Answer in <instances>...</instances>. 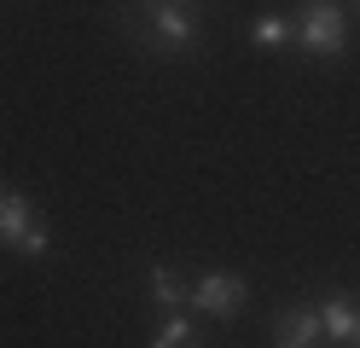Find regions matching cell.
<instances>
[{"label": "cell", "mask_w": 360, "mask_h": 348, "mask_svg": "<svg viewBox=\"0 0 360 348\" xmlns=\"http://www.w3.org/2000/svg\"><path fill=\"white\" fill-rule=\"evenodd\" d=\"M146 290H151V302H157V308H163V314H186V278H174V267H163V262H151L146 267Z\"/></svg>", "instance_id": "obj_6"}, {"label": "cell", "mask_w": 360, "mask_h": 348, "mask_svg": "<svg viewBox=\"0 0 360 348\" xmlns=\"http://www.w3.org/2000/svg\"><path fill=\"white\" fill-rule=\"evenodd\" d=\"M122 35L151 58H198L204 35H198V12L186 0H117Z\"/></svg>", "instance_id": "obj_1"}, {"label": "cell", "mask_w": 360, "mask_h": 348, "mask_svg": "<svg viewBox=\"0 0 360 348\" xmlns=\"http://www.w3.org/2000/svg\"><path fill=\"white\" fill-rule=\"evenodd\" d=\"M53 250V232H47V221H35L24 238H18V255H47Z\"/></svg>", "instance_id": "obj_10"}, {"label": "cell", "mask_w": 360, "mask_h": 348, "mask_svg": "<svg viewBox=\"0 0 360 348\" xmlns=\"http://www.w3.org/2000/svg\"><path fill=\"white\" fill-rule=\"evenodd\" d=\"M0 198H6V186H0Z\"/></svg>", "instance_id": "obj_12"}, {"label": "cell", "mask_w": 360, "mask_h": 348, "mask_svg": "<svg viewBox=\"0 0 360 348\" xmlns=\"http://www.w3.org/2000/svg\"><path fill=\"white\" fill-rule=\"evenodd\" d=\"M297 35H290V18H279V12H262L256 23H250V46H262V53H279V46H290Z\"/></svg>", "instance_id": "obj_9"}, {"label": "cell", "mask_w": 360, "mask_h": 348, "mask_svg": "<svg viewBox=\"0 0 360 348\" xmlns=\"http://www.w3.org/2000/svg\"><path fill=\"white\" fill-rule=\"evenodd\" d=\"M314 308H320V331H326L331 342H354V325H360V302H354V296L331 290V296L314 302Z\"/></svg>", "instance_id": "obj_5"}, {"label": "cell", "mask_w": 360, "mask_h": 348, "mask_svg": "<svg viewBox=\"0 0 360 348\" xmlns=\"http://www.w3.org/2000/svg\"><path fill=\"white\" fill-rule=\"evenodd\" d=\"M326 331H320V308L314 302H297L274 319V348H314Z\"/></svg>", "instance_id": "obj_4"}, {"label": "cell", "mask_w": 360, "mask_h": 348, "mask_svg": "<svg viewBox=\"0 0 360 348\" xmlns=\"http://www.w3.org/2000/svg\"><path fill=\"white\" fill-rule=\"evenodd\" d=\"M354 342H360V325H354Z\"/></svg>", "instance_id": "obj_11"}, {"label": "cell", "mask_w": 360, "mask_h": 348, "mask_svg": "<svg viewBox=\"0 0 360 348\" xmlns=\"http://www.w3.org/2000/svg\"><path fill=\"white\" fill-rule=\"evenodd\" d=\"M35 221H41V215H35V203H30L24 192H6V198H0V244H6V250H18V238H24Z\"/></svg>", "instance_id": "obj_7"}, {"label": "cell", "mask_w": 360, "mask_h": 348, "mask_svg": "<svg viewBox=\"0 0 360 348\" xmlns=\"http://www.w3.org/2000/svg\"><path fill=\"white\" fill-rule=\"evenodd\" d=\"M151 348H204V337L186 314H163V325L151 331Z\"/></svg>", "instance_id": "obj_8"}, {"label": "cell", "mask_w": 360, "mask_h": 348, "mask_svg": "<svg viewBox=\"0 0 360 348\" xmlns=\"http://www.w3.org/2000/svg\"><path fill=\"white\" fill-rule=\"evenodd\" d=\"M244 302H250V285L238 273H198L192 290H186V308L210 314V319H238Z\"/></svg>", "instance_id": "obj_3"}, {"label": "cell", "mask_w": 360, "mask_h": 348, "mask_svg": "<svg viewBox=\"0 0 360 348\" xmlns=\"http://www.w3.org/2000/svg\"><path fill=\"white\" fill-rule=\"evenodd\" d=\"M290 35L308 58H343L349 53V23H343V6L337 0H308V6L290 18Z\"/></svg>", "instance_id": "obj_2"}]
</instances>
